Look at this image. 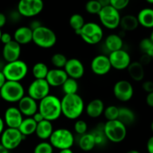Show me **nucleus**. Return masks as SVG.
<instances>
[{
    "mask_svg": "<svg viewBox=\"0 0 153 153\" xmlns=\"http://www.w3.org/2000/svg\"><path fill=\"white\" fill-rule=\"evenodd\" d=\"M61 112L67 119L75 120L80 117L85 111V102L78 94L64 95L61 100Z\"/></svg>",
    "mask_w": 153,
    "mask_h": 153,
    "instance_id": "f257e3e1",
    "label": "nucleus"
},
{
    "mask_svg": "<svg viewBox=\"0 0 153 153\" xmlns=\"http://www.w3.org/2000/svg\"><path fill=\"white\" fill-rule=\"evenodd\" d=\"M38 111L46 120L50 122L57 120L62 115L61 100L56 96L49 94L39 101Z\"/></svg>",
    "mask_w": 153,
    "mask_h": 153,
    "instance_id": "f03ea898",
    "label": "nucleus"
},
{
    "mask_svg": "<svg viewBox=\"0 0 153 153\" xmlns=\"http://www.w3.org/2000/svg\"><path fill=\"white\" fill-rule=\"evenodd\" d=\"M1 71L7 81L20 82L26 77L28 73V67L25 61L19 59L6 63L3 66Z\"/></svg>",
    "mask_w": 153,
    "mask_h": 153,
    "instance_id": "7ed1b4c3",
    "label": "nucleus"
},
{
    "mask_svg": "<svg viewBox=\"0 0 153 153\" xmlns=\"http://www.w3.org/2000/svg\"><path fill=\"white\" fill-rule=\"evenodd\" d=\"M32 42L41 49H51L57 43V36L54 31L41 25L33 31Z\"/></svg>",
    "mask_w": 153,
    "mask_h": 153,
    "instance_id": "20e7f679",
    "label": "nucleus"
},
{
    "mask_svg": "<svg viewBox=\"0 0 153 153\" xmlns=\"http://www.w3.org/2000/svg\"><path fill=\"white\" fill-rule=\"evenodd\" d=\"M103 131L108 140L114 143L123 141L127 135V128L118 120L106 121L103 125Z\"/></svg>",
    "mask_w": 153,
    "mask_h": 153,
    "instance_id": "39448f33",
    "label": "nucleus"
},
{
    "mask_svg": "<svg viewBox=\"0 0 153 153\" xmlns=\"http://www.w3.org/2000/svg\"><path fill=\"white\" fill-rule=\"evenodd\" d=\"M1 100L8 103H18L25 96V88L22 83L7 81L0 89Z\"/></svg>",
    "mask_w": 153,
    "mask_h": 153,
    "instance_id": "423d86ee",
    "label": "nucleus"
},
{
    "mask_svg": "<svg viewBox=\"0 0 153 153\" xmlns=\"http://www.w3.org/2000/svg\"><path fill=\"white\" fill-rule=\"evenodd\" d=\"M52 147L57 149H71L75 142V137L70 130L64 128L54 130L49 139Z\"/></svg>",
    "mask_w": 153,
    "mask_h": 153,
    "instance_id": "0eeeda50",
    "label": "nucleus"
},
{
    "mask_svg": "<svg viewBox=\"0 0 153 153\" xmlns=\"http://www.w3.org/2000/svg\"><path fill=\"white\" fill-rule=\"evenodd\" d=\"M79 36H80L85 43L89 45H96L102 41L104 32L100 24L94 22H85L79 31Z\"/></svg>",
    "mask_w": 153,
    "mask_h": 153,
    "instance_id": "6e6552de",
    "label": "nucleus"
},
{
    "mask_svg": "<svg viewBox=\"0 0 153 153\" xmlns=\"http://www.w3.org/2000/svg\"><path fill=\"white\" fill-rule=\"evenodd\" d=\"M100 22L105 28L114 30L120 26L121 16L119 10L111 5L102 7L98 14Z\"/></svg>",
    "mask_w": 153,
    "mask_h": 153,
    "instance_id": "1a4fd4ad",
    "label": "nucleus"
},
{
    "mask_svg": "<svg viewBox=\"0 0 153 153\" xmlns=\"http://www.w3.org/2000/svg\"><path fill=\"white\" fill-rule=\"evenodd\" d=\"M43 0H19L16 10L22 17H34L43 10Z\"/></svg>",
    "mask_w": 153,
    "mask_h": 153,
    "instance_id": "9d476101",
    "label": "nucleus"
},
{
    "mask_svg": "<svg viewBox=\"0 0 153 153\" xmlns=\"http://www.w3.org/2000/svg\"><path fill=\"white\" fill-rule=\"evenodd\" d=\"M25 137L22 135L18 128H4L0 136V143L7 150L11 151L16 149Z\"/></svg>",
    "mask_w": 153,
    "mask_h": 153,
    "instance_id": "9b49d317",
    "label": "nucleus"
},
{
    "mask_svg": "<svg viewBox=\"0 0 153 153\" xmlns=\"http://www.w3.org/2000/svg\"><path fill=\"white\" fill-rule=\"evenodd\" d=\"M50 88L46 79H34L28 88V96L36 101H40L50 94Z\"/></svg>",
    "mask_w": 153,
    "mask_h": 153,
    "instance_id": "f8f14e48",
    "label": "nucleus"
},
{
    "mask_svg": "<svg viewBox=\"0 0 153 153\" xmlns=\"http://www.w3.org/2000/svg\"><path fill=\"white\" fill-rule=\"evenodd\" d=\"M113 93L117 100L122 102H127L134 96V88L128 81L123 79L117 81L114 84Z\"/></svg>",
    "mask_w": 153,
    "mask_h": 153,
    "instance_id": "ddd939ff",
    "label": "nucleus"
},
{
    "mask_svg": "<svg viewBox=\"0 0 153 153\" xmlns=\"http://www.w3.org/2000/svg\"><path fill=\"white\" fill-rule=\"evenodd\" d=\"M108 58L112 68L117 70H126L131 63L129 53L123 49L110 52Z\"/></svg>",
    "mask_w": 153,
    "mask_h": 153,
    "instance_id": "4468645a",
    "label": "nucleus"
},
{
    "mask_svg": "<svg viewBox=\"0 0 153 153\" xmlns=\"http://www.w3.org/2000/svg\"><path fill=\"white\" fill-rule=\"evenodd\" d=\"M111 68L108 56L105 55H97L91 61V70L97 76H105L111 71Z\"/></svg>",
    "mask_w": 153,
    "mask_h": 153,
    "instance_id": "2eb2a0df",
    "label": "nucleus"
},
{
    "mask_svg": "<svg viewBox=\"0 0 153 153\" xmlns=\"http://www.w3.org/2000/svg\"><path fill=\"white\" fill-rule=\"evenodd\" d=\"M64 70L69 78H72L76 80L82 79L85 72L83 63L76 58L67 60Z\"/></svg>",
    "mask_w": 153,
    "mask_h": 153,
    "instance_id": "dca6fc26",
    "label": "nucleus"
},
{
    "mask_svg": "<svg viewBox=\"0 0 153 153\" xmlns=\"http://www.w3.org/2000/svg\"><path fill=\"white\" fill-rule=\"evenodd\" d=\"M23 120V115L21 114L17 107L11 106L7 108L4 114V125L7 126V128H18L19 125Z\"/></svg>",
    "mask_w": 153,
    "mask_h": 153,
    "instance_id": "f3484780",
    "label": "nucleus"
},
{
    "mask_svg": "<svg viewBox=\"0 0 153 153\" xmlns=\"http://www.w3.org/2000/svg\"><path fill=\"white\" fill-rule=\"evenodd\" d=\"M17 108L21 114L26 117H31L36 112L38 111L37 102L28 95H25L18 102Z\"/></svg>",
    "mask_w": 153,
    "mask_h": 153,
    "instance_id": "a211bd4d",
    "label": "nucleus"
},
{
    "mask_svg": "<svg viewBox=\"0 0 153 153\" xmlns=\"http://www.w3.org/2000/svg\"><path fill=\"white\" fill-rule=\"evenodd\" d=\"M21 46L14 40L4 45L2 49L3 59L7 63L19 59L21 55Z\"/></svg>",
    "mask_w": 153,
    "mask_h": 153,
    "instance_id": "6ab92c4d",
    "label": "nucleus"
},
{
    "mask_svg": "<svg viewBox=\"0 0 153 153\" xmlns=\"http://www.w3.org/2000/svg\"><path fill=\"white\" fill-rule=\"evenodd\" d=\"M67 78L68 76L64 69L53 68L49 70L47 76L45 79L50 87L58 88V87L62 86Z\"/></svg>",
    "mask_w": 153,
    "mask_h": 153,
    "instance_id": "aec40b11",
    "label": "nucleus"
},
{
    "mask_svg": "<svg viewBox=\"0 0 153 153\" xmlns=\"http://www.w3.org/2000/svg\"><path fill=\"white\" fill-rule=\"evenodd\" d=\"M33 31L28 26H20L13 34V40L19 45H26L32 42Z\"/></svg>",
    "mask_w": 153,
    "mask_h": 153,
    "instance_id": "412c9836",
    "label": "nucleus"
},
{
    "mask_svg": "<svg viewBox=\"0 0 153 153\" xmlns=\"http://www.w3.org/2000/svg\"><path fill=\"white\" fill-rule=\"evenodd\" d=\"M105 104L100 99H94L85 106V111L87 115L91 118H98L103 114Z\"/></svg>",
    "mask_w": 153,
    "mask_h": 153,
    "instance_id": "4be33fe9",
    "label": "nucleus"
},
{
    "mask_svg": "<svg viewBox=\"0 0 153 153\" xmlns=\"http://www.w3.org/2000/svg\"><path fill=\"white\" fill-rule=\"evenodd\" d=\"M53 131L54 128L52 122L43 120V121L37 124V128H36L34 134L39 139L45 141L46 140H49Z\"/></svg>",
    "mask_w": 153,
    "mask_h": 153,
    "instance_id": "5701e85b",
    "label": "nucleus"
},
{
    "mask_svg": "<svg viewBox=\"0 0 153 153\" xmlns=\"http://www.w3.org/2000/svg\"><path fill=\"white\" fill-rule=\"evenodd\" d=\"M139 25L143 28H153V9L145 7L141 9L137 15Z\"/></svg>",
    "mask_w": 153,
    "mask_h": 153,
    "instance_id": "b1692460",
    "label": "nucleus"
},
{
    "mask_svg": "<svg viewBox=\"0 0 153 153\" xmlns=\"http://www.w3.org/2000/svg\"><path fill=\"white\" fill-rule=\"evenodd\" d=\"M126 70L130 78L135 82H140L144 78V67L139 61L131 62Z\"/></svg>",
    "mask_w": 153,
    "mask_h": 153,
    "instance_id": "393cba45",
    "label": "nucleus"
},
{
    "mask_svg": "<svg viewBox=\"0 0 153 153\" xmlns=\"http://www.w3.org/2000/svg\"><path fill=\"white\" fill-rule=\"evenodd\" d=\"M105 46L109 52L122 49L123 47V40L117 34H110L105 40Z\"/></svg>",
    "mask_w": 153,
    "mask_h": 153,
    "instance_id": "a878e982",
    "label": "nucleus"
},
{
    "mask_svg": "<svg viewBox=\"0 0 153 153\" xmlns=\"http://www.w3.org/2000/svg\"><path fill=\"white\" fill-rule=\"evenodd\" d=\"M139 26L137 16L132 14H126L121 16L120 27L125 31H133Z\"/></svg>",
    "mask_w": 153,
    "mask_h": 153,
    "instance_id": "bb28decb",
    "label": "nucleus"
},
{
    "mask_svg": "<svg viewBox=\"0 0 153 153\" xmlns=\"http://www.w3.org/2000/svg\"><path fill=\"white\" fill-rule=\"evenodd\" d=\"M78 145L79 147L85 152H90L97 146L94 137L91 132H87L86 134L80 135L78 141Z\"/></svg>",
    "mask_w": 153,
    "mask_h": 153,
    "instance_id": "cd10ccee",
    "label": "nucleus"
},
{
    "mask_svg": "<svg viewBox=\"0 0 153 153\" xmlns=\"http://www.w3.org/2000/svg\"><path fill=\"white\" fill-rule=\"evenodd\" d=\"M37 124L32 117H25L23 118L18 129L25 137L26 136H30L35 133Z\"/></svg>",
    "mask_w": 153,
    "mask_h": 153,
    "instance_id": "c85d7f7f",
    "label": "nucleus"
},
{
    "mask_svg": "<svg viewBox=\"0 0 153 153\" xmlns=\"http://www.w3.org/2000/svg\"><path fill=\"white\" fill-rule=\"evenodd\" d=\"M135 119V114L131 109L127 107L119 108V116L117 120L123 123L126 126L134 123Z\"/></svg>",
    "mask_w": 153,
    "mask_h": 153,
    "instance_id": "c756f323",
    "label": "nucleus"
},
{
    "mask_svg": "<svg viewBox=\"0 0 153 153\" xmlns=\"http://www.w3.org/2000/svg\"><path fill=\"white\" fill-rule=\"evenodd\" d=\"M49 69L43 62H37L34 64L31 69V73L34 79H45Z\"/></svg>",
    "mask_w": 153,
    "mask_h": 153,
    "instance_id": "7c9ffc66",
    "label": "nucleus"
},
{
    "mask_svg": "<svg viewBox=\"0 0 153 153\" xmlns=\"http://www.w3.org/2000/svg\"><path fill=\"white\" fill-rule=\"evenodd\" d=\"M69 24H70V27L74 30L75 33L79 35V31L85 24V21L83 16L81 15L80 13H74L70 17Z\"/></svg>",
    "mask_w": 153,
    "mask_h": 153,
    "instance_id": "2f4dec72",
    "label": "nucleus"
},
{
    "mask_svg": "<svg viewBox=\"0 0 153 153\" xmlns=\"http://www.w3.org/2000/svg\"><path fill=\"white\" fill-rule=\"evenodd\" d=\"M61 88H62L63 92L64 93V95L76 94L79 91V84H78L77 80L68 77L62 85Z\"/></svg>",
    "mask_w": 153,
    "mask_h": 153,
    "instance_id": "473e14b6",
    "label": "nucleus"
},
{
    "mask_svg": "<svg viewBox=\"0 0 153 153\" xmlns=\"http://www.w3.org/2000/svg\"><path fill=\"white\" fill-rule=\"evenodd\" d=\"M67 60L68 59L67 57L64 54L60 53V52L55 53L51 57V63L55 68L58 69H64Z\"/></svg>",
    "mask_w": 153,
    "mask_h": 153,
    "instance_id": "72a5a7b5",
    "label": "nucleus"
},
{
    "mask_svg": "<svg viewBox=\"0 0 153 153\" xmlns=\"http://www.w3.org/2000/svg\"><path fill=\"white\" fill-rule=\"evenodd\" d=\"M103 115L107 121L117 120L118 116H119V108L114 105L107 106L105 108Z\"/></svg>",
    "mask_w": 153,
    "mask_h": 153,
    "instance_id": "f704fd0d",
    "label": "nucleus"
},
{
    "mask_svg": "<svg viewBox=\"0 0 153 153\" xmlns=\"http://www.w3.org/2000/svg\"><path fill=\"white\" fill-rule=\"evenodd\" d=\"M91 133L94 135L97 146H103L105 144L108 140L103 131V125L102 126V127H97Z\"/></svg>",
    "mask_w": 153,
    "mask_h": 153,
    "instance_id": "c9c22d12",
    "label": "nucleus"
},
{
    "mask_svg": "<svg viewBox=\"0 0 153 153\" xmlns=\"http://www.w3.org/2000/svg\"><path fill=\"white\" fill-rule=\"evenodd\" d=\"M139 49L143 54L151 56L153 52V43L149 37L142 39L139 43Z\"/></svg>",
    "mask_w": 153,
    "mask_h": 153,
    "instance_id": "e433bc0d",
    "label": "nucleus"
},
{
    "mask_svg": "<svg viewBox=\"0 0 153 153\" xmlns=\"http://www.w3.org/2000/svg\"><path fill=\"white\" fill-rule=\"evenodd\" d=\"M101 4L97 0H89L85 4V10L90 14H99L102 9Z\"/></svg>",
    "mask_w": 153,
    "mask_h": 153,
    "instance_id": "4c0bfd02",
    "label": "nucleus"
},
{
    "mask_svg": "<svg viewBox=\"0 0 153 153\" xmlns=\"http://www.w3.org/2000/svg\"><path fill=\"white\" fill-rule=\"evenodd\" d=\"M54 148L49 142L42 141L36 145L34 149V153H53Z\"/></svg>",
    "mask_w": 153,
    "mask_h": 153,
    "instance_id": "58836bf2",
    "label": "nucleus"
},
{
    "mask_svg": "<svg viewBox=\"0 0 153 153\" xmlns=\"http://www.w3.org/2000/svg\"><path fill=\"white\" fill-rule=\"evenodd\" d=\"M73 128H74L75 132L77 133L79 135H82L88 132V123L83 120H76Z\"/></svg>",
    "mask_w": 153,
    "mask_h": 153,
    "instance_id": "ea45409f",
    "label": "nucleus"
},
{
    "mask_svg": "<svg viewBox=\"0 0 153 153\" xmlns=\"http://www.w3.org/2000/svg\"><path fill=\"white\" fill-rule=\"evenodd\" d=\"M130 0H110V5L117 10H122L128 7Z\"/></svg>",
    "mask_w": 153,
    "mask_h": 153,
    "instance_id": "a19ab883",
    "label": "nucleus"
},
{
    "mask_svg": "<svg viewBox=\"0 0 153 153\" xmlns=\"http://www.w3.org/2000/svg\"><path fill=\"white\" fill-rule=\"evenodd\" d=\"M12 40H13V37H12V35L10 34V33H7V32L1 33V39H0V42H1V43L5 45L7 44V43H10V42L12 41Z\"/></svg>",
    "mask_w": 153,
    "mask_h": 153,
    "instance_id": "79ce46f5",
    "label": "nucleus"
},
{
    "mask_svg": "<svg viewBox=\"0 0 153 153\" xmlns=\"http://www.w3.org/2000/svg\"><path fill=\"white\" fill-rule=\"evenodd\" d=\"M142 88L147 94L153 92V82L152 81H146L142 84Z\"/></svg>",
    "mask_w": 153,
    "mask_h": 153,
    "instance_id": "37998d69",
    "label": "nucleus"
},
{
    "mask_svg": "<svg viewBox=\"0 0 153 153\" xmlns=\"http://www.w3.org/2000/svg\"><path fill=\"white\" fill-rule=\"evenodd\" d=\"M21 17H22V16L19 14V13L17 11V10H13V11H12L11 13H10V20L13 22H18V21H19V19H21Z\"/></svg>",
    "mask_w": 153,
    "mask_h": 153,
    "instance_id": "c03bdc74",
    "label": "nucleus"
},
{
    "mask_svg": "<svg viewBox=\"0 0 153 153\" xmlns=\"http://www.w3.org/2000/svg\"><path fill=\"white\" fill-rule=\"evenodd\" d=\"M151 60H152V58H151V56L143 54V55H142V56L140 57V61H139V62H140V64H141L144 67V65L149 64V63H150Z\"/></svg>",
    "mask_w": 153,
    "mask_h": 153,
    "instance_id": "a18cd8bd",
    "label": "nucleus"
},
{
    "mask_svg": "<svg viewBox=\"0 0 153 153\" xmlns=\"http://www.w3.org/2000/svg\"><path fill=\"white\" fill-rule=\"evenodd\" d=\"M41 25H42L41 22H40V21L37 20V19H34V20L31 21V23H30V25H28V27H29V28H31L32 31H34V29L39 28V27H40Z\"/></svg>",
    "mask_w": 153,
    "mask_h": 153,
    "instance_id": "49530a36",
    "label": "nucleus"
},
{
    "mask_svg": "<svg viewBox=\"0 0 153 153\" xmlns=\"http://www.w3.org/2000/svg\"><path fill=\"white\" fill-rule=\"evenodd\" d=\"M146 149L148 153H153V136L148 139L146 143Z\"/></svg>",
    "mask_w": 153,
    "mask_h": 153,
    "instance_id": "de8ad7c7",
    "label": "nucleus"
},
{
    "mask_svg": "<svg viewBox=\"0 0 153 153\" xmlns=\"http://www.w3.org/2000/svg\"><path fill=\"white\" fill-rule=\"evenodd\" d=\"M146 102L149 107L153 108V92L147 94L146 97Z\"/></svg>",
    "mask_w": 153,
    "mask_h": 153,
    "instance_id": "09e8293b",
    "label": "nucleus"
},
{
    "mask_svg": "<svg viewBox=\"0 0 153 153\" xmlns=\"http://www.w3.org/2000/svg\"><path fill=\"white\" fill-rule=\"evenodd\" d=\"M31 117H32L33 119H34V120L35 121V122L37 123H38L41 122V121H43V120H44V118H43V115H42L41 114H40L39 111L36 112V113L34 114L33 115V116Z\"/></svg>",
    "mask_w": 153,
    "mask_h": 153,
    "instance_id": "8fccbe9b",
    "label": "nucleus"
},
{
    "mask_svg": "<svg viewBox=\"0 0 153 153\" xmlns=\"http://www.w3.org/2000/svg\"><path fill=\"white\" fill-rule=\"evenodd\" d=\"M7 18L6 15L0 12V29L5 25L6 22H7Z\"/></svg>",
    "mask_w": 153,
    "mask_h": 153,
    "instance_id": "3c124183",
    "label": "nucleus"
},
{
    "mask_svg": "<svg viewBox=\"0 0 153 153\" xmlns=\"http://www.w3.org/2000/svg\"><path fill=\"white\" fill-rule=\"evenodd\" d=\"M6 82H7V79H6L5 76L3 74L2 71L0 70V89L2 88V86L4 85Z\"/></svg>",
    "mask_w": 153,
    "mask_h": 153,
    "instance_id": "603ef678",
    "label": "nucleus"
},
{
    "mask_svg": "<svg viewBox=\"0 0 153 153\" xmlns=\"http://www.w3.org/2000/svg\"><path fill=\"white\" fill-rule=\"evenodd\" d=\"M101 4L102 7H105V6L110 5V0H97Z\"/></svg>",
    "mask_w": 153,
    "mask_h": 153,
    "instance_id": "864d4df0",
    "label": "nucleus"
},
{
    "mask_svg": "<svg viewBox=\"0 0 153 153\" xmlns=\"http://www.w3.org/2000/svg\"><path fill=\"white\" fill-rule=\"evenodd\" d=\"M4 130V123L3 120V118H1L0 117V136H1V133L3 132V131Z\"/></svg>",
    "mask_w": 153,
    "mask_h": 153,
    "instance_id": "5fc2aeb1",
    "label": "nucleus"
},
{
    "mask_svg": "<svg viewBox=\"0 0 153 153\" xmlns=\"http://www.w3.org/2000/svg\"><path fill=\"white\" fill-rule=\"evenodd\" d=\"M9 152H10V151L7 150V149H5V148L0 143V153H10Z\"/></svg>",
    "mask_w": 153,
    "mask_h": 153,
    "instance_id": "6e6d98bb",
    "label": "nucleus"
},
{
    "mask_svg": "<svg viewBox=\"0 0 153 153\" xmlns=\"http://www.w3.org/2000/svg\"><path fill=\"white\" fill-rule=\"evenodd\" d=\"M58 153H73V151L71 149H65L59 150V152Z\"/></svg>",
    "mask_w": 153,
    "mask_h": 153,
    "instance_id": "4d7b16f0",
    "label": "nucleus"
},
{
    "mask_svg": "<svg viewBox=\"0 0 153 153\" xmlns=\"http://www.w3.org/2000/svg\"><path fill=\"white\" fill-rule=\"evenodd\" d=\"M126 153H140V152H139V151L135 150V149H131V150L128 151Z\"/></svg>",
    "mask_w": 153,
    "mask_h": 153,
    "instance_id": "13d9d810",
    "label": "nucleus"
},
{
    "mask_svg": "<svg viewBox=\"0 0 153 153\" xmlns=\"http://www.w3.org/2000/svg\"><path fill=\"white\" fill-rule=\"evenodd\" d=\"M149 39H150V40L153 43V29H152V31H151V33H150V35H149Z\"/></svg>",
    "mask_w": 153,
    "mask_h": 153,
    "instance_id": "bf43d9fd",
    "label": "nucleus"
},
{
    "mask_svg": "<svg viewBox=\"0 0 153 153\" xmlns=\"http://www.w3.org/2000/svg\"><path fill=\"white\" fill-rule=\"evenodd\" d=\"M145 1H146V2L149 3V4H153V0H145Z\"/></svg>",
    "mask_w": 153,
    "mask_h": 153,
    "instance_id": "052dcab7",
    "label": "nucleus"
},
{
    "mask_svg": "<svg viewBox=\"0 0 153 153\" xmlns=\"http://www.w3.org/2000/svg\"><path fill=\"white\" fill-rule=\"evenodd\" d=\"M150 128H151V130H152V133H153V121L152 122V123H151Z\"/></svg>",
    "mask_w": 153,
    "mask_h": 153,
    "instance_id": "680f3d73",
    "label": "nucleus"
},
{
    "mask_svg": "<svg viewBox=\"0 0 153 153\" xmlns=\"http://www.w3.org/2000/svg\"><path fill=\"white\" fill-rule=\"evenodd\" d=\"M1 33H2V32H1V30L0 29V39H1Z\"/></svg>",
    "mask_w": 153,
    "mask_h": 153,
    "instance_id": "e2e57ef3",
    "label": "nucleus"
},
{
    "mask_svg": "<svg viewBox=\"0 0 153 153\" xmlns=\"http://www.w3.org/2000/svg\"><path fill=\"white\" fill-rule=\"evenodd\" d=\"M151 58H152V60L153 61V52H152V55H151Z\"/></svg>",
    "mask_w": 153,
    "mask_h": 153,
    "instance_id": "0e129e2a",
    "label": "nucleus"
},
{
    "mask_svg": "<svg viewBox=\"0 0 153 153\" xmlns=\"http://www.w3.org/2000/svg\"><path fill=\"white\" fill-rule=\"evenodd\" d=\"M1 100V96H0V100Z\"/></svg>",
    "mask_w": 153,
    "mask_h": 153,
    "instance_id": "69168bd1",
    "label": "nucleus"
}]
</instances>
